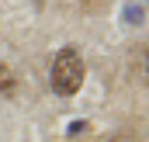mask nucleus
<instances>
[{
  "mask_svg": "<svg viewBox=\"0 0 149 142\" xmlns=\"http://www.w3.org/2000/svg\"><path fill=\"white\" fill-rule=\"evenodd\" d=\"M49 80H52V90L59 97H73L76 90L83 87V59H80V52H76L73 45L59 49V56L52 59Z\"/></svg>",
  "mask_w": 149,
  "mask_h": 142,
  "instance_id": "1",
  "label": "nucleus"
},
{
  "mask_svg": "<svg viewBox=\"0 0 149 142\" xmlns=\"http://www.w3.org/2000/svg\"><path fill=\"white\" fill-rule=\"evenodd\" d=\"M125 21L128 24H142L146 21V0H128L125 3Z\"/></svg>",
  "mask_w": 149,
  "mask_h": 142,
  "instance_id": "2",
  "label": "nucleus"
},
{
  "mask_svg": "<svg viewBox=\"0 0 149 142\" xmlns=\"http://www.w3.org/2000/svg\"><path fill=\"white\" fill-rule=\"evenodd\" d=\"M14 90H17V76L10 73V66H0V94L14 97Z\"/></svg>",
  "mask_w": 149,
  "mask_h": 142,
  "instance_id": "3",
  "label": "nucleus"
},
{
  "mask_svg": "<svg viewBox=\"0 0 149 142\" xmlns=\"http://www.w3.org/2000/svg\"><path fill=\"white\" fill-rule=\"evenodd\" d=\"M111 142H135V135H118V139H111Z\"/></svg>",
  "mask_w": 149,
  "mask_h": 142,
  "instance_id": "4",
  "label": "nucleus"
}]
</instances>
